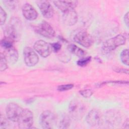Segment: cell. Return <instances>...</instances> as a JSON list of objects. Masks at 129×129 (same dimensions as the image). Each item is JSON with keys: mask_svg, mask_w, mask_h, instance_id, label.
Listing matches in <instances>:
<instances>
[{"mask_svg": "<svg viewBox=\"0 0 129 129\" xmlns=\"http://www.w3.org/2000/svg\"><path fill=\"white\" fill-rule=\"evenodd\" d=\"M22 25L21 22L17 18H13L5 31V37L13 41L18 40L20 37Z\"/></svg>", "mask_w": 129, "mask_h": 129, "instance_id": "1", "label": "cell"}, {"mask_svg": "<svg viewBox=\"0 0 129 129\" xmlns=\"http://www.w3.org/2000/svg\"><path fill=\"white\" fill-rule=\"evenodd\" d=\"M125 42V38L121 34L117 35L104 42L102 47V52L104 54L108 53L114 50L116 47L123 45Z\"/></svg>", "mask_w": 129, "mask_h": 129, "instance_id": "2", "label": "cell"}, {"mask_svg": "<svg viewBox=\"0 0 129 129\" xmlns=\"http://www.w3.org/2000/svg\"><path fill=\"white\" fill-rule=\"evenodd\" d=\"M69 111L71 116L75 120H80L85 112L84 105L78 100H72L69 106Z\"/></svg>", "mask_w": 129, "mask_h": 129, "instance_id": "3", "label": "cell"}, {"mask_svg": "<svg viewBox=\"0 0 129 129\" xmlns=\"http://www.w3.org/2000/svg\"><path fill=\"white\" fill-rule=\"evenodd\" d=\"M17 122L20 128L28 129L30 128L33 123V113L27 108L23 109Z\"/></svg>", "mask_w": 129, "mask_h": 129, "instance_id": "4", "label": "cell"}, {"mask_svg": "<svg viewBox=\"0 0 129 129\" xmlns=\"http://www.w3.org/2000/svg\"><path fill=\"white\" fill-rule=\"evenodd\" d=\"M57 122L55 114L49 110L43 111L40 116V123L44 128H52Z\"/></svg>", "mask_w": 129, "mask_h": 129, "instance_id": "5", "label": "cell"}, {"mask_svg": "<svg viewBox=\"0 0 129 129\" xmlns=\"http://www.w3.org/2000/svg\"><path fill=\"white\" fill-rule=\"evenodd\" d=\"M74 41L85 47H89L93 43L92 37L85 30L78 32L74 37Z\"/></svg>", "mask_w": 129, "mask_h": 129, "instance_id": "6", "label": "cell"}, {"mask_svg": "<svg viewBox=\"0 0 129 129\" xmlns=\"http://www.w3.org/2000/svg\"><path fill=\"white\" fill-rule=\"evenodd\" d=\"M23 109L15 103H9L6 108V114L9 120L13 122L18 121Z\"/></svg>", "mask_w": 129, "mask_h": 129, "instance_id": "7", "label": "cell"}, {"mask_svg": "<svg viewBox=\"0 0 129 129\" xmlns=\"http://www.w3.org/2000/svg\"><path fill=\"white\" fill-rule=\"evenodd\" d=\"M23 55L25 64L28 67L35 66L39 61L38 55L30 47H25L23 50Z\"/></svg>", "mask_w": 129, "mask_h": 129, "instance_id": "8", "label": "cell"}, {"mask_svg": "<svg viewBox=\"0 0 129 129\" xmlns=\"http://www.w3.org/2000/svg\"><path fill=\"white\" fill-rule=\"evenodd\" d=\"M34 49L43 57L48 56L52 51L51 45L42 40H39L35 42L34 44Z\"/></svg>", "mask_w": 129, "mask_h": 129, "instance_id": "9", "label": "cell"}, {"mask_svg": "<svg viewBox=\"0 0 129 129\" xmlns=\"http://www.w3.org/2000/svg\"><path fill=\"white\" fill-rule=\"evenodd\" d=\"M36 30L38 34L46 38H51L55 36V31L52 27L44 21L36 27Z\"/></svg>", "mask_w": 129, "mask_h": 129, "instance_id": "10", "label": "cell"}, {"mask_svg": "<svg viewBox=\"0 0 129 129\" xmlns=\"http://www.w3.org/2000/svg\"><path fill=\"white\" fill-rule=\"evenodd\" d=\"M37 5L42 15L46 18H51L54 14L53 9L50 3L47 1H39Z\"/></svg>", "mask_w": 129, "mask_h": 129, "instance_id": "11", "label": "cell"}, {"mask_svg": "<svg viewBox=\"0 0 129 129\" xmlns=\"http://www.w3.org/2000/svg\"><path fill=\"white\" fill-rule=\"evenodd\" d=\"M87 123L92 126L99 125L101 121V115L100 112L96 109L91 110L86 116Z\"/></svg>", "mask_w": 129, "mask_h": 129, "instance_id": "12", "label": "cell"}, {"mask_svg": "<svg viewBox=\"0 0 129 129\" xmlns=\"http://www.w3.org/2000/svg\"><path fill=\"white\" fill-rule=\"evenodd\" d=\"M22 13L24 17L28 20L33 21L38 16V13L35 9L30 4L26 3L22 7Z\"/></svg>", "mask_w": 129, "mask_h": 129, "instance_id": "13", "label": "cell"}, {"mask_svg": "<svg viewBox=\"0 0 129 129\" xmlns=\"http://www.w3.org/2000/svg\"><path fill=\"white\" fill-rule=\"evenodd\" d=\"M62 18L64 23L66 25L72 26L77 22V14L74 9H71L63 12Z\"/></svg>", "mask_w": 129, "mask_h": 129, "instance_id": "14", "label": "cell"}, {"mask_svg": "<svg viewBox=\"0 0 129 129\" xmlns=\"http://www.w3.org/2000/svg\"><path fill=\"white\" fill-rule=\"evenodd\" d=\"M53 3L55 5V6L63 13L68 10L71 9H75V8L77 6L78 4V1H54Z\"/></svg>", "mask_w": 129, "mask_h": 129, "instance_id": "15", "label": "cell"}, {"mask_svg": "<svg viewBox=\"0 0 129 129\" xmlns=\"http://www.w3.org/2000/svg\"><path fill=\"white\" fill-rule=\"evenodd\" d=\"M8 62L11 64H14L17 62L18 59V52L17 50L14 47L5 49L3 53Z\"/></svg>", "mask_w": 129, "mask_h": 129, "instance_id": "16", "label": "cell"}, {"mask_svg": "<svg viewBox=\"0 0 129 129\" xmlns=\"http://www.w3.org/2000/svg\"><path fill=\"white\" fill-rule=\"evenodd\" d=\"M70 51L76 56L79 57H82L85 55V52L75 44H71L69 46Z\"/></svg>", "mask_w": 129, "mask_h": 129, "instance_id": "17", "label": "cell"}, {"mask_svg": "<svg viewBox=\"0 0 129 129\" xmlns=\"http://www.w3.org/2000/svg\"><path fill=\"white\" fill-rule=\"evenodd\" d=\"M14 42V41H13L12 40L5 37V38L1 40V43L2 46L5 49H7L13 46V44Z\"/></svg>", "mask_w": 129, "mask_h": 129, "instance_id": "18", "label": "cell"}, {"mask_svg": "<svg viewBox=\"0 0 129 129\" xmlns=\"http://www.w3.org/2000/svg\"><path fill=\"white\" fill-rule=\"evenodd\" d=\"M120 59L122 62L128 66L129 63V58H128V50L125 49L123 50L120 53Z\"/></svg>", "mask_w": 129, "mask_h": 129, "instance_id": "19", "label": "cell"}, {"mask_svg": "<svg viewBox=\"0 0 129 129\" xmlns=\"http://www.w3.org/2000/svg\"><path fill=\"white\" fill-rule=\"evenodd\" d=\"M70 118L66 115H64V116L62 117V119L60 121L59 123V127L60 128H67L69 126L70 124Z\"/></svg>", "mask_w": 129, "mask_h": 129, "instance_id": "20", "label": "cell"}, {"mask_svg": "<svg viewBox=\"0 0 129 129\" xmlns=\"http://www.w3.org/2000/svg\"><path fill=\"white\" fill-rule=\"evenodd\" d=\"M8 61L6 59L4 54L3 53L1 54V62H0V70L1 72L5 71L8 68Z\"/></svg>", "mask_w": 129, "mask_h": 129, "instance_id": "21", "label": "cell"}, {"mask_svg": "<svg viewBox=\"0 0 129 129\" xmlns=\"http://www.w3.org/2000/svg\"><path fill=\"white\" fill-rule=\"evenodd\" d=\"M91 56L83 57L80 59L78 60V61H77V64L80 67H84L86 66L91 61Z\"/></svg>", "mask_w": 129, "mask_h": 129, "instance_id": "22", "label": "cell"}, {"mask_svg": "<svg viewBox=\"0 0 129 129\" xmlns=\"http://www.w3.org/2000/svg\"><path fill=\"white\" fill-rule=\"evenodd\" d=\"M73 87H74V85L72 84L61 85L57 87V90H58L59 91H64L71 90Z\"/></svg>", "mask_w": 129, "mask_h": 129, "instance_id": "23", "label": "cell"}, {"mask_svg": "<svg viewBox=\"0 0 129 129\" xmlns=\"http://www.w3.org/2000/svg\"><path fill=\"white\" fill-rule=\"evenodd\" d=\"M9 122L8 119L2 114L1 116V128H5L8 127Z\"/></svg>", "mask_w": 129, "mask_h": 129, "instance_id": "24", "label": "cell"}, {"mask_svg": "<svg viewBox=\"0 0 129 129\" xmlns=\"http://www.w3.org/2000/svg\"><path fill=\"white\" fill-rule=\"evenodd\" d=\"M0 17H1V25H3L6 22L7 19V14L3 9L0 7Z\"/></svg>", "mask_w": 129, "mask_h": 129, "instance_id": "25", "label": "cell"}, {"mask_svg": "<svg viewBox=\"0 0 129 129\" xmlns=\"http://www.w3.org/2000/svg\"><path fill=\"white\" fill-rule=\"evenodd\" d=\"M82 96L85 98L90 97L93 94V91L90 89H85L80 91Z\"/></svg>", "mask_w": 129, "mask_h": 129, "instance_id": "26", "label": "cell"}, {"mask_svg": "<svg viewBox=\"0 0 129 129\" xmlns=\"http://www.w3.org/2000/svg\"><path fill=\"white\" fill-rule=\"evenodd\" d=\"M50 45H51V46L52 48V50H53L55 52H57L60 49L61 45L58 42L53 43L50 44Z\"/></svg>", "mask_w": 129, "mask_h": 129, "instance_id": "27", "label": "cell"}, {"mask_svg": "<svg viewBox=\"0 0 129 129\" xmlns=\"http://www.w3.org/2000/svg\"><path fill=\"white\" fill-rule=\"evenodd\" d=\"M124 21L127 27H128V12H127L125 14L124 17Z\"/></svg>", "mask_w": 129, "mask_h": 129, "instance_id": "28", "label": "cell"}]
</instances>
